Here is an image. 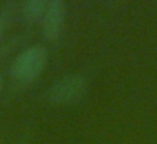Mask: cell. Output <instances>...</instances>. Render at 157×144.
Returning <instances> with one entry per match:
<instances>
[{"instance_id": "obj_2", "label": "cell", "mask_w": 157, "mask_h": 144, "mask_svg": "<svg viewBox=\"0 0 157 144\" xmlns=\"http://www.w3.org/2000/svg\"><path fill=\"white\" fill-rule=\"evenodd\" d=\"M86 90H88L86 78L79 73H73L56 80L46 92V98L52 105H68L81 100Z\"/></svg>"}, {"instance_id": "obj_1", "label": "cell", "mask_w": 157, "mask_h": 144, "mask_svg": "<svg viewBox=\"0 0 157 144\" xmlns=\"http://www.w3.org/2000/svg\"><path fill=\"white\" fill-rule=\"evenodd\" d=\"M46 63H48V51L44 46H29L19 53L12 63V78L22 85H29L44 71Z\"/></svg>"}, {"instance_id": "obj_4", "label": "cell", "mask_w": 157, "mask_h": 144, "mask_svg": "<svg viewBox=\"0 0 157 144\" xmlns=\"http://www.w3.org/2000/svg\"><path fill=\"white\" fill-rule=\"evenodd\" d=\"M49 2L48 0H27L22 5V14L27 21L36 22V21H42L46 10H48Z\"/></svg>"}, {"instance_id": "obj_3", "label": "cell", "mask_w": 157, "mask_h": 144, "mask_svg": "<svg viewBox=\"0 0 157 144\" xmlns=\"http://www.w3.org/2000/svg\"><path fill=\"white\" fill-rule=\"evenodd\" d=\"M66 21V4L63 0H51L42 17V36L54 42L61 36Z\"/></svg>"}, {"instance_id": "obj_6", "label": "cell", "mask_w": 157, "mask_h": 144, "mask_svg": "<svg viewBox=\"0 0 157 144\" xmlns=\"http://www.w3.org/2000/svg\"><path fill=\"white\" fill-rule=\"evenodd\" d=\"M0 92H2V78H0Z\"/></svg>"}, {"instance_id": "obj_5", "label": "cell", "mask_w": 157, "mask_h": 144, "mask_svg": "<svg viewBox=\"0 0 157 144\" xmlns=\"http://www.w3.org/2000/svg\"><path fill=\"white\" fill-rule=\"evenodd\" d=\"M2 32H4V21L0 17V36H2Z\"/></svg>"}]
</instances>
